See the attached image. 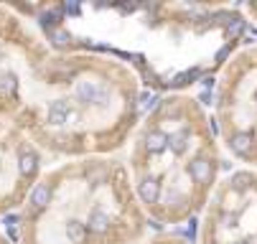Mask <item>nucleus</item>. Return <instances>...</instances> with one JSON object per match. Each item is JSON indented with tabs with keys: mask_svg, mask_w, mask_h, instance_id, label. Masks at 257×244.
<instances>
[{
	"mask_svg": "<svg viewBox=\"0 0 257 244\" xmlns=\"http://www.w3.org/2000/svg\"><path fill=\"white\" fill-rule=\"evenodd\" d=\"M140 115L130 66L56 49L18 5H0V120L43 158L120 155Z\"/></svg>",
	"mask_w": 257,
	"mask_h": 244,
	"instance_id": "obj_1",
	"label": "nucleus"
},
{
	"mask_svg": "<svg viewBox=\"0 0 257 244\" xmlns=\"http://www.w3.org/2000/svg\"><path fill=\"white\" fill-rule=\"evenodd\" d=\"M18 8L56 49L105 53L155 92H186L221 69L247 28L224 3H36Z\"/></svg>",
	"mask_w": 257,
	"mask_h": 244,
	"instance_id": "obj_2",
	"label": "nucleus"
},
{
	"mask_svg": "<svg viewBox=\"0 0 257 244\" xmlns=\"http://www.w3.org/2000/svg\"><path fill=\"white\" fill-rule=\"evenodd\" d=\"M122 160L138 204L158 227L199 216L221 178L214 120L191 92L158 97L140 115Z\"/></svg>",
	"mask_w": 257,
	"mask_h": 244,
	"instance_id": "obj_3",
	"label": "nucleus"
},
{
	"mask_svg": "<svg viewBox=\"0 0 257 244\" xmlns=\"http://www.w3.org/2000/svg\"><path fill=\"white\" fill-rule=\"evenodd\" d=\"M148 227L122 155L56 160L16 211L18 244H143Z\"/></svg>",
	"mask_w": 257,
	"mask_h": 244,
	"instance_id": "obj_4",
	"label": "nucleus"
},
{
	"mask_svg": "<svg viewBox=\"0 0 257 244\" xmlns=\"http://www.w3.org/2000/svg\"><path fill=\"white\" fill-rule=\"evenodd\" d=\"M211 120L221 150L257 171V41L239 43L217 71Z\"/></svg>",
	"mask_w": 257,
	"mask_h": 244,
	"instance_id": "obj_5",
	"label": "nucleus"
},
{
	"mask_svg": "<svg viewBox=\"0 0 257 244\" xmlns=\"http://www.w3.org/2000/svg\"><path fill=\"white\" fill-rule=\"evenodd\" d=\"M199 216V244H257V171L224 173Z\"/></svg>",
	"mask_w": 257,
	"mask_h": 244,
	"instance_id": "obj_6",
	"label": "nucleus"
},
{
	"mask_svg": "<svg viewBox=\"0 0 257 244\" xmlns=\"http://www.w3.org/2000/svg\"><path fill=\"white\" fill-rule=\"evenodd\" d=\"M43 163L46 158L13 125L0 120V219L23 206L36 178L46 168Z\"/></svg>",
	"mask_w": 257,
	"mask_h": 244,
	"instance_id": "obj_7",
	"label": "nucleus"
},
{
	"mask_svg": "<svg viewBox=\"0 0 257 244\" xmlns=\"http://www.w3.org/2000/svg\"><path fill=\"white\" fill-rule=\"evenodd\" d=\"M143 244H191V242H186L184 237H176V234H155V237H148Z\"/></svg>",
	"mask_w": 257,
	"mask_h": 244,
	"instance_id": "obj_8",
	"label": "nucleus"
},
{
	"mask_svg": "<svg viewBox=\"0 0 257 244\" xmlns=\"http://www.w3.org/2000/svg\"><path fill=\"white\" fill-rule=\"evenodd\" d=\"M244 16H247V20H257V3H250V5H242Z\"/></svg>",
	"mask_w": 257,
	"mask_h": 244,
	"instance_id": "obj_9",
	"label": "nucleus"
},
{
	"mask_svg": "<svg viewBox=\"0 0 257 244\" xmlns=\"http://www.w3.org/2000/svg\"><path fill=\"white\" fill-rule=\"evenodd\" d=\"M0 244H18L13 237H8V234H3V231H0Z\"/></svg>",
	"mask_w": 257,
	"mask_h": 244,
	"instance_id": "obj_10",
	"label": "nucleus"
}]
</instances>
